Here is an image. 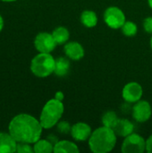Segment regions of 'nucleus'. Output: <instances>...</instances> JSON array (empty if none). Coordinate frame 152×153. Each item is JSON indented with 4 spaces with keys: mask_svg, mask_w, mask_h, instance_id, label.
Wrapping results in <instances>:
<instances>
[{
    "mask_svg": "<svg viewBox=\"0 0 152 153\" xmlns=\"http://www.w3.org/2000/svg\"><path fill=\"white\" fill-rule=\"evenodd\" d=\"M3 28H4V19L1 16V14H0V32L2 31Z\"/></svg>",
    "mask_w": 152,
    "mask_h": 153,
    "instance_id": "obj_26",
    "label": "nucleus"
},
{
    "mask_svg": "<svg viewBox=\"0 0 152 153\" xmlns=\"http://www.w3.org/2000/svg\"><path fill=\"white\" fill-rule=\"evenodd\" d=\"M17 142L9 133L0 132V153L16 152Z\"/></svg>",
    "mask_w": 152,
    "mask_h": 153,
    "instance_id": "obj_13",
    "label": "nucleus"
},
{
    "mask_svg": "<svg viewBox=\"0 0 152 153\" xmlns=\"http://www.w3.org/2000/svg\"><path fill=\"white\" fill-rule=\"evenodd\" d=\"M143 28L147 33L152 35V17L149 16L143 21Z\"/></svg>",
    "mask_w": 152,
    "mask_h": 153,
    "instance_id": "obj_23",
    "label": "nucleus"
},
{
    "mask_svg": "<svg viewBox=\"0 0 152 153\" xmlns=\"http://www.w3.org/2000/svg\"><path fill=\"white\" fill-rule=\"evenodd\" d=\"M70 70V61L68 57H58L56 59V65H55V74L63 77L65 76Z\"/></svg>",
    "mask_w": 152,
    "mask_h": 153,
    "instance_id": "obj_15",
    "label": "nucleus"
},
{
    "mask_svg": "<svg viewBox=\"0 0 152 153\" xmlns=\"http://www.w3.org/2000/svg\"><path fill=\"white\" fill-rule=\"evenodd\" d=\"M143 94L142 87L140 83L136 82H131L125 85L123 91H122V97L123 99L129 103H135L139 101Z\"/></svg>",
    "mask_w": 152,
    "mask_h": 153,
    "instance_id": "obj_8",
    "label": "nucleus"
},
{
    "mask_svg": "<svg viewBox=\"0 0 152 153\" xmlns=\"http://www.w3.org/2000/svg\"><path fill=\"white\" fill-rule=\"evenodd\" d=\"M152 115L151 104L147 100H139L135 102L133 107V117L139 123H144L148 121Z\"/></svg>",
    "mask_w": 152,
    "mask_h": 153,
    "instance_id": "obj_9",
    "label": "nucleus"
},
{
    "mask_svg": "<svg viewBox=\"0 0 152 153\" xmlns=\"http://www.w3.org/2000/svg\"><path fill=\"white\" fill-rule=\"evenodd\" d=\"M148 4H149V6L152 9V0H148Z\"/></svg>",
    "mask_w": 152,
    "mask_h": 153,
    "instance_id": "obj_27",
    "label": "nucleus"
},
{
    "mask_svg": "<svg viewBox=\"0 0 152 153\" xmlns=\"http://www.w3.org/2000/svg\"><path fill=\"white\" fill-rule=\"evenodd\" d=\"M64 98H65V95H64V93H63L62 91H57V92H56V94H55V99L63 101V100H64Z\"/></svg>",
    "mask_w": 152,
    "mask_h": 153,
    "instance_id": "obj_25",
    "label": "nucleus"
},
{
    "mask_svg": "<svg viewBox=\"0 0 152 153\" xmlns=\"http://www.w3.org/2000/svg\"><path fill=\"white\" fill-rule=\"evenodd\" d=\"M151 49H152V36H151Z\"/></svg>",
    "mask_w": 152,
    "mask_h": 153,
    "instance_id": "obj_29",
    "label": "nucleus"
},
{
    "mask_svg": "<svg viewBox=\"0 0 152 153\" xmlns=\"http://www.w3.org/2000/svg\"><path fill=\"white\" fill-rule=\"evenodd\" d=\"M118 117H117V115L116 114V112L110 110V111H108L106 112L102 118H101V122L103 124L104 126H107V127H109V128H113V126H115L116 122L117 121Z\"/></svg>",
    "mask_w": 152,
    "mask_h": 153,
    "instance_id": "obj_19",
    "label": "nucleus"
},
{
    "mask_svg": "<svg viewBox=\"0 0 152 153\" xmlns=\"http://www.w3.org/2000/svg\"><path fill=\"white\" fill-rule=\"evenodd\" d=\"M16 152L18 153H33L34 150L30 143H17Z\"/></svg>",
    "mask_w": 152,
    "mask_h": 153,
    "instance_id": "obj_22",
    "label": "nucleus"
},
{
    "mask_svg": "<svg viewBox=\"0 0 152 153\" xmlns=\"http://www.w3.org/2000/svg\"><path fill=\"white\" fill-rule=\"evenodd\" d=\"M52 35L56 42L57 45H63L65 44L69 38H70V32L69 30L63 26L57 27L53 31H52Z\"/></svg>",
    "mask_w": 152,
    "mask_h": 153,
    "instance_id": "obj_17",
    "label": "nucleus"
},
{
    "mask_svg": "<svg viewBox=\"0 0 152 153\" xmlns=\"http://www.w3.org/2000/svg\"><path fill=\"white\" fill-rule=\"evenodd\" d=\"M43 127L37 118L29 114H19L9 123L8 132L17 143L34 144L42 134Z\"/></svg>",
    "mask_w": 152,
    "mask_h": 153,
    "instance_id": "obj_1",
    "label": "nucleus"
},
{
    "mask_svg": "<svg viewBox=\"0 0 152 153\" xmlns=\"http://www.w3.org/2000/svg\"><path fill=\"white\" fill-rule=\"evenodd\" d=\"M81 22L87 28H93L98 23V16L94 11L84 10L81 14Z\"/></svg>",
    "mask_w": 152,
    "mask_h": 153,
    "instance_id": "obj_16",
    "label": "nucleus"
},
{
    "mask_svg": "<svg viewBox=\"0 0 152 153\" xmlns=\"http://www.w3.org/2000/svg\"><path fill=\"white\" fill-rule=\"evenodd\" d=\"M55 65L56 59L50 53H39L32 58L30 68L35 76L45 78L54 73Z\"/></svg>",
    "mask_w": 152,
    "mask_h": 153,
    "instance_id": "obj_4",
    "label": "nucleus"
},
{
    "mask_svg": "<svg viewBox=\"0 0 152 153\" xmlns=\"http://www.w3.org/2000/svg\"><path fill=\"white\" fill-rule=\"evenodd\" d=\"M123 153H142L146 152V140L138 134H131L126 136L122 143Z\"/></svg>",
    "mask_w": 152,
    "mask_h": 153,
    "instance_id": "obj_5",
    "label": "nucleus"
},
{
    "mask_svg": "<svg viewBox=\"0 0 152 153\" xmlns=\"http://www.w3.org/2000/svg\"><path fill=\"white\" fill-rule=\"evenodd\" d=\"M121 30H122V32L124 35H125L127 37H133V36L136 35V33L138 31V27L133 22L125 21V22L122 26Z\"/></svg>",
    "mask_w": 152,
    "mask_h": 153,
    "instance_id": "obj_20",
    "label": "nucleus"
},
{
    "mask_svg": "<svg viewBox=\"0 0 152 153\" xmlns=\"http://www.w3.org/2000/svg\"><path fill=\"white\" fill-rule=\"evenodd\" d=\"M56 128H57V131H58L60 134H71L72 126H71L67 121H61V122H58V123H57Z\"/></svg>",
    "mask_w": 152,
    "mask_h": 153,
    "instance_id": "obj_21",
    "label": "nucleus"
},
{
    "mask_svg": "<svg viewBox=\"0 0 152 153\" xmlns=\"http://www.w3.org/2000/svg\"><path fill=\"white\" fill-rule=\"evenodd\" d=\"M1 1H3V2H14L16 0H1Z\"/></svg>",
    "mask_w": 152,
    "mask_h": 153,
    "instance_id": "obj_28",
    "label": "nucleus"
},
{
    "mask_svg": "<svg viewBox=\"0 0 152 153\" xmlns=\"http://www.w3.org/2000/svg\"><path fill=\"white\" fill-rule=\"evenodd\" d=\"M88 143L92 152H110L116 147V134L113 129L103 126L92 132Z\"/></svg>",
    "mask_w": 152,
    "mask_h": 153,
    "instance_id": "obj_2",
    "label": "nucleus"
},
{
    "mask_svg": "<svg viewBox=\"0 0 152 153\" xmlns=\"http://www.w3.org/2000/svg\"><path fill=\"white\" fill-rule=\"evenodd\" d=\"M33 150L35 153H51L54 152V144L48 140L37 141L33 145Z\"/></svg>",
    "mask_w": 152,
    "mask_h": 153,
    "instance_id": "obj_18",
    "label": "nucleus"
},
{
    "mask_svg": "<svg viewBox=\"0 0 152 153\" xmlns=\"http://www.w3.org/2000/svg\"><path fill=\"white\" fill-rule=\"evenodd\" d=\"M146 152L152 153V134L146 140Z\"/></svg>",
    "mask_w": 152,
    "mask_h": 153,
    "instance_id": "obj_24",
    "label": "nucleus"
},
{
    "mask_svg": "<svg viewBox=\"0 0 152 153\" xmlns=\"http://www.w3.org/2000/svg\"><path fill=\"white\" fill-rule=\"evenodd\" d=\"M104 22L111 29H121L125 22V14L117 6H109L104 12Z\"/></svg>",
    "mask_w": 152,
    "mask_h": 153,
    "instance_id": "obj_6",
    "label": "nucleus"
},
{
    "mask_svg": "<svg viewBox=\"0 0 152 153\" xmlns=\"http://www.w3.org/2000/svg\"><path fill=\"white\" fill-rule=\"evenodd\" d=\"M65 112V106L63 101L56 99L49 100L43 107L39 122L43 129H50L57 125Z\"/></svg>",
    "mask_w": 152,
    "mask_h": 153,
    "instance_id": "obj_3",
    "label": "nucleus"
},
{
    "mask_svg": "<svg viewBox=\"0 0 152 153\" xmlns=\"http://www.w3.org/2000/svg\"><path fill=\"white\" fill-rule=\"evenodd\" d=\"M65 56L73 61H79L84 56V48L79 42L72 41L68 42L64 47Z\"/></svg>",
    "mask_w": 152,
    "mask_h": 153,
    "instance_id": "obj_11",
    "label": "nucleus"
},
{
    "mask_svg": "<svg viewBox=\"0 0 152 153\" xmlns=\"http://www.w3.org/2000/svg\"><path fill=\"white\" fill-rule=\"evenodd\" d=\"M80 152L78 146L70 141L63 140L58 141L54 145V152L55 153H78Z\"/></svg>",
    "mask_w": 152,
    "mask_h": 153,
    "instance_id": "obj_14",
    "label": "nucleus"
},
{
    "mask_svg": "<svg viewBox=\"0 0 152 153\" xmlns=\"http://www.w3.org/2000/svg\"><path fill=\"white\" fill-rule=\"evenodd\" d=\"M91 134H92L91 127L84 122H78L73 126H72L71 135L77 142L88 141Z\"/></svg>",
    "mask_w": 152,
    "mask_h": 153,
    "instance_id": "obj_10",
    "label": "nucleus"
},
{
    "mask_svg": "<svg viewBox=\"0 0 152 153\" xmlns=\"http://www.w3.org/2000/svg\"><path fill=\"white\" fill-rule=\"evenodd\" d=\"M56 42L52 35L48 32H39L34 39L35 48L39 53H51L56 47Z\"/></svg>",
    "mask_w": 152,
    "mask_h": 153,
    "instance_id": "obj_7",
    "label": "nucleus"
},
{
    "mask_svg": "<svg viewBox=\"0 0 152 153\" xmlns=\"http://www.w3.org/2000/svg\"><path fill=\"white\" fill-rule=\"evenodd\" d=\"M112 129L115 132V134H116V136H120V137H125V138L126 136H128L129 134L133 133L134 126L128 119L118 118Z\"/></svg>",
    "mask_w": 152,
    "mask_h": 153,
    "instance_id": "obj_12",
    "label": "nucleus"
}]
</instances>
